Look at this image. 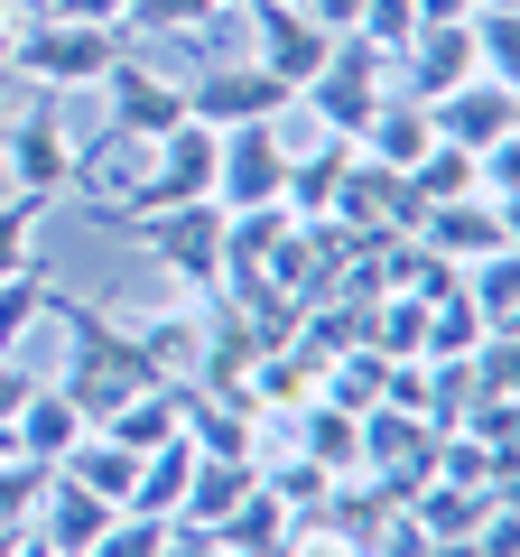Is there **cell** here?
<instances>
[{"mask_svg":"<svg viewBox=\"0 0 520 557\" xmlns=\"http://www.w3.org/2000/svg\"><path fill=\"white\" fill-rule=\"evenodd\" d=\"M288 196V139L280 121H242V131L214 139V205L223 214H251V205Z\"/></svg>","mask_w":520,"mask_h":557,"instance_id":"5b68a950","label":"cell"},{"mask_svg":"<svg viewBox=\"0 0 520 557\" xmlns=\"http://www.w3.org/2000/svg\"><path fill=\"white\" fill-rule=\"evenodd\" d=\"M288 84L270 75V65H251V57H223V65H205L196 84H186V112L205 121V131H242V121H280L288 112Z\"/></svg>","mask_w":520,"mask_h":557,"instance_id":"8992f818","label":"cell"},{"mask_svg":"<svg viewBox=\"0 0 520 557\" xmlns=\"http://www.w3.org/2000/svg\"><path fill=\"white\" fill-rule=\"evenodd\" d=\"M381 94H391V57L372 38H354V28H335V57L307 75L298 102L325 121V139H362V121L381 112Z\"/></svg>","mask_w":520,"mask_h":557,"instance_id":"3957f363","label":"cell"},{"mask_svg":"<svg viewBox=\"0 0 520 557\" xmlns=\"http://www.w3.org/2000/svg\"><path fill=\"white\" fill-rule=\"evenodd\" d=\"M465 10H474V0H419V28L428 20H465Z\"/></svg>","mask_w":520,"mask_h":557,"instance_id":"4dcf8cb0","label":"cell"},{"mask_svg":"<svg viewBox=\"0 0 520 557\" xmlns=\"http://www.w3.org/2000/svg\"><path fill=\"white\" fill-rule=\"evenodd\" d=\"M474 10H520V0H474Z\"/></svg>","mask_w":520,"mask_h":557,"instance_id":"e575fe53","label":"cell"},{"mask_svg":"<svg viewBox=\"0 0 520 557\" xmlns=\"http://www.w3.org/2000/svg\"><path fill=\"white\" fill-rule=\"evenodd\" d=\"M428 131L483 159V149L520 139V84H502V75H465L456 94H437V102H428Z\"/></svg>","mask_w":520,"mask_h":557,"instance_id":"ba28073f","label":"cell"},{"mask_svg":"<svg viewBox=\"0 0 520 557\" xmlns=\"http://www.w3.org/2000/svg\"><path fill=\"white\" fill-rule=\"evenodd\" d=\"M409 242H419L428 260H446V270H465V260L483 251H511V196H456V205H428L419 223H409Z\"/></svg>","mask_w":520,"mask_h":557,"instance_id":"52a82bcc","label":"cell"},{"mask_svg":"<svg viewBox=\"0 0 520 557\" xmlns=\"http://www.w3.org/2000/svg\"><path fill=\"white\" fill-rule=\"evenodd\" d=\"M131 0H47V20H84V28H121Z\"/></svg>","mask_w":520,"mask_h":557,"instance_id":"f546056e","label":"cell"},{"mask_svg":"<svg viewBox=\"0 0 520 557\" xmlns=\"http://www.w3.org/2000/svg\"><path fill=\"white\" fill-rule=\"evenodd\" d=\"M214 557H223V548H214Z\"/></svg>","mask_w":520,"mask_h":557,"instance_id":"d590c367","label":"cell"},{"mask_svg":"<svg viewBox=\"0 0 520 557\" xmlns=\"http://www.w3.org/2000/svg\"><path fill=\"white\" fill-rule=\"evenodd\" d=\"M205 20H223V0H131L121 28H140V38H196Z\"/></svg>","mask_w":520,"mask_h":557,"instance_id":"cb8c5ba5","label":"cell"},{"mask_svg":"<svg viewBox=\"0 0 520 557\" xmlns=\"http://www.w3.org/2000/svg\"><path fill=\"white\" fill-rule=\"evenodd\" d=\"M0 168H10V196H38V205H57L75 186V131H65L57 94H28L0 121Z\"/></svg>","mask_w":520,"mask_h":557,"instance_id":"7a4b0ae2","label":"cell"},{"mask_svg":"<svg viewBox=\"0 0 520 557\" xmlns=\"http://www.w3.org/2000/svg\"><path fill=\"white\" fill-rule=\"evenodd\" d=\"M159 548H168V520H149V511H112V530H102L84 557H159Z\"/></svg>","mask_w":520,"mask_h":557,"instance_id":"4316f807","label":"cell"},{"mask_svg":"<svg viewBox=\"0 0 520 557\" xmlns=\"http://www.w3.org/2000/svg\"><path fill=\"white\" fill-rule=\"evenodd\" d=\"M20 557H57V548H47V539H38V530H28V539H20Z\"/></svg>","mask_w":520,"mask_h":557,"instance_id":"836d02e7","label":"cell"},{"mask_svg":"<svg viewBox=\"0 0 520 557\" xmlns=\"http://www.w3.org/2000/svg\"><path fill=\"white\" fill-rule=\"evenodd\" d=\"M344 168H354V139H325V149H307V159H288V214L298 223H325L335 214V186H344Z\"/></svg>","mask_w":520,"mask_h":557,"instance_id":"d6986e66","label":"cell"},{"mask_svg":"<svg viewBox=\"0 0 520 557\" xmlns=\"http://www.w3.org/2000/svg\"><path fill=\"white\" fill-rule=\"evenodd\" d=\"M102 94H112V131L140 139V149H149V139H168V131L186 121V84L159 75V65H140V57H121L112 75H102Z\"/></svg>","mask_w":520,"mask_h":557,"instance_id":"30bf717a","label":"cell"},{"mask_svg":"<svg viewBox=\"0 0 520 557\" xmlns=\"http://www.w3.org/2000/svg\"><path fill=\"white\" fill-rule=\"evenodd\" d=\"M140 242H149V260L177 278L186 298H214V288H223V205H214V196L149 214V223H140Z\"/></svg>","mask_w":520,"mask_h":557,"instance_id":"277c9868","label":"cell"},{"mask_svg":"<svg viewBox=\"0 0 520 557\" xmlns=\"http://www.w3.org/2000/svg\"><path fill=\"white\" fill-rule=\"evenodd\" d=\"M428 557H483L474 539H428Z\"/></svg>","mask_w":520,"mask_h":557,"instance_id":"1f68e13d","label":"cell"},{"mask_svg":"<svg viewBox=\"0 0 520 557\" xmlns=\"http://www.w3.org/2000/svg\"><path fill=\"white\" fill-rule=\"evenodd\" d=\"M428 139H437V131H428V102H409V94H381V112L362 121V139H354V149H362L372 168H400V177H409V168L428 159Z\"/></svg>","mask_w":520,"mask_h":557,"instance_id":"9a60e30c","label":"cell"},{"mask_svg":"<svg viewBox=\"0 0 520 557\" xmlns=\"http://www.w3.org/2000/svg\"><path fill=\"white\" fill-rule=\"evenodd\" d=\"M242 20H251V65H270L288 94H307V75L335 57V28L307 20L298 0H270V10H242Z\"/></svg>","mask_w":520,"mask_h":557,"instance_id":"9c48e42d","label":"cell"},{"mask_svg":"<svg viewBox=\"0 0 520 557\" xmlns=\"http://www.w3.org/2000/svg\"><path fill=\"white\" fill-rule=\"evenodd\" d=\"M260 483L280 493V511H288V520H317V511H325V493H335V474H325V465H307V456H288V465L260 456Z\"/></svg>","mask_w":520,"mask_h":557,"instance_id":"603a6c76","label":"cell"},{"mask_svg":"<svg viewBox=\"0 0 520 557\" xmlns=\"http://www.w3.org/2000/svg\"><path fill=\"white\" fill-rule=\"evenodd\" d=\"M28 391H38V372H28L20 354H0V428H10V418L28 409Z\"/></svg>","mask_w":520,"mask_h":557,"instance_id":"83f0119b","label":"cell"},{"mask_svg":"<svg viewBox=\"0 0 520 557\" xmlns=\"http://www.w3.org/2000/svg\"><path fill=\"white\" fill-rule=\"evenodd\" d=\"M47 474L57 465H28V456H0V530H28V511H38Z\"/></svg>","mask_w":520,"mask_h":557,"instance_id":"484cf974","label":"cell"},{"mask_svg":"<svg viewBox=\"0 0 520 557\" xmlns=\"http://www.w3.org/2000/svg\"><path fill=\"white\" fill-rule=\"evenodd\" d=\"M186 474H196V437H168V446H149L140 456V474H131V502L121 511H149V520H177V502H186Z\"/></svg>","mask_w":520,"mask_h":557,"instance_id":"ac0fdd59","label":"cell"},{"mask_svg":"<svg viewBox=\"0 0 520 557\" xmlns=\"http://www.w3.org/2000/svg\"><path fill=\"white\" fill-rule=\"evenodd\" d=\"M474 344H483V317L456 298V288H446V298H428V335H419V362H465Z\"/></svg>","mask_w":520,"mask_h":557,"instance_id":"7402d4cb","label":"cell"},{"mask_svg":"<svg viewBox=\"0 0 520 557\" xmlns=\"http://www.w3.org/2000/svg\"><path fill=\"white\" fill-rule=\"evenodd\" d=\"M0 10H10V20H47V0H0Z\"/></svg>","mask_w":520,"mask_h":557,"instance_id":"d6a6232c","label":"cell"},{"mask_svg":"<svg viewBox=\"0 0 520 557\" xmlns=\"http://www.w3.org/2000/svg\"><path fill=\"white\" fill-rule=\"evenodd\" d=\"M131 344H140V372L149 381H196V362H205V307H168V317L131 325Z\"/></svg>","mask_w":520,"mask_h":557,"instance_id":"5bb4252c","label":"cell"},{"mask_svg":"<svg viewBox=\"0 0 520 557\" xmlns=\"http://www.w3.org/2000/svg\"><path fill=\"white\" fill-rule=\"evenodd\" d=\"M38 223H47L38 196H10V205H0V278L38 270Z\"/></svg>","mask_w":520,"mask_h":557,"instance_id":"d4e9b609","label":"cell"},{"mask_svg":"<svg viewBox=\"0 0 520 557\" xmlns=\"http://www.w3.org/2000/svg\"><path fill=\"white\" fill-rule=\"evenodd\" d=\"M288 539H298V520L280 511L270 483H251V493L214 520V548H223V557H288Z\"/></svg>","mask_w":520,"mask_h":557,"instance_id":"4fadbf2b","label":"cell"},{"mask_svg":"<svg viewBox=\"0 0 520 557\" xmlns=\"http://www.w3.org/2000/svg\"><path fill=\"white\" fill-rule=\"evenodd\" d=\"M57 474H75L84 493H102V502H131V474H140V456H131V446H112V437L94 428V437H84L75 456L57 465Z\"/></svg>","mask_w":520,"mask_h":557,"instance_id":"ffe728a7","label":"cell"},{"mask_svg":"<svg viewBox=\"0 0 520 557\" xmlns=\"http://www.w3.org/2000/svg\"><path fill=\"white\" fill-rule=\"evenodd\" d=\"M260 483V456H205L196 446V474H186V502H177V520L186 530H214L223 511H233L242 493Z\"/></svg>","mask_w":520,"mask_h":557,"instance_id":"2e32d148","label":"cell"},{"mask_svg":"<svg viewBox=\"0 0 520 557\" xmlns=\"http://www.w3.org/2000/svg\"><path fill=\"white\" fill-rule=\"evenodd\" d=\"M10 57H20V20H10V10H0V121L20 112V94H28V84L10 75Z\"/></svg>","mask_w":520,"mask_h":557,"instance_id":"f1b7e54d","label":"cell"},{"mask_svg":"<svg viewBox=\"0 0 520 557\" xmlns=\"http://www.w3.org/2000/svg\"><path fill=\"white\" fill-rule=\"evenodd\" d=\"M47 298H57V278H47V260H38V270H20V278H0V354H20V344L38 335Z\"/></svg>","mask_w":520,"mask_h":557,"instance_id":"44dd1931","label":"cell"},{"mask_svg":"<svg viewBox=\"0 0 520 557\" xmlns=\"http://www.w3.org/2000/svg\"><path fill=\"white\" fill-rule=\"evenodd\" d=\"M84 437H94V418H84L75 399L57 391V381H38V391H28V409L10 418V446H20L28 465H65Z\"/></svg>","mask_w":520,"mask_h":557,"instance_id":"7c38bea8","label":"cell"},{"mask_svg":"<svg viewBox=\"0 0 520 557\" xmlns=\"http://www.w3.org/2000/svg\"><path fill=\"white\" fill-rule=\"evenodd\" d=\"M112 511H121V502L84 493L75 474H47V493H38V511H28V530H38L47 548H57V557H84V548H94L102 530H112Z\"/></svg>","mask_w":520,"mask_h":557,"instance_id":"8fae6325","label":"cell"},{"mask_svg":"<svg viewBox=\"0 0 520 557\" xmlns=\"http://www.w3.org/2000/svg\"><path fill=\"white\" fill-rule=\"evenodd\" d=\"M456 298L483 317V335H520V270H511V251L465 260V270H456Z\"/></svg>","mask_w":520,"mask_h":557,"instance_id":"e0dca14e","label":"cell"},{"mask_svg":"<svg viewBox=\"0 0 520 557\" xmlns=\"http://www.w3.org/2000/svg\"><path fill=\"white\" fill-rule=\"evenodd\" d=\"M121 57H131V38H121V28H84V20H20V57H10V75H20L28 94H75V84H102Z\"/></svg>","mask_w":520,"mask_h":557,"instance_id":"6da1fadb","label":"cell"}]
</instances>
